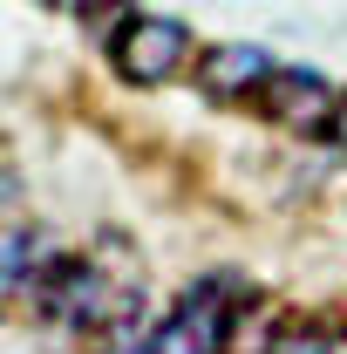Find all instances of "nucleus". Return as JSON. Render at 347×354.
Instances as JSON below:
<instances>
[{
  "label": "nucleus",
  "mask_w": 347,
  "mask_h": 354,
  "mask_svg": "<svg viewBox=\"0 0 347 354\" xmlns=\"http://www.w3.org/2000/svg\"><path fill=\"white\" fill-rule=\"evenodd\" d=\"M116 300H123V286H116L95 259L55 252V266H48L41 286H35V320L62 327V334H88V341H95V334L109 327Z\"/></svg>",
  "instance_id": "nucleus-1"
},
{
  "label": "nucleus",
  "mask_w": 347,
  "mask_h": 354,
  "mask_svg": "<svg viewBox=\"0 0 347 354\" xmlns=\"http://www.w3.org/2000/svg\"><path fill=\"white\" fill-rule=\"evenodd\" d=\"M109 62H116V75L136 88H157L171 82L177 68L191 62V28L171 21V14H136L130 28L109 41Z\"/></svg>",
  "instance_id": "nucleus-2"
},
{
  "label": "nucleus",
  "mask_w": 347,
  "mask_h": 354,
  "mask_svg": "<svg viewBox=\"0 0 347 354\" xmlns=\"http://www.w3.org/2000/svg\"><path fill=\"white\" fill-rule=\"evenodd\" d=\"M272 75H279V62H272L259 41H218V48L198 55V82H205L212 102H245V95L259 102Z\"/></svg>",
  "instance_id": "nucleus-3"
},
{
  "label": "nucleus",
  "mask_w": 347,
  "mask_h": 354,
  "mask_svg": "<svg viewBox=\"0 0 347 354\" xmlns=\"http://www.w3.org/2000/svg\"><path fill=\"white\" fill-rule=\"evenodd\" d=\"M334 88H327V75L320 68H279L272 82H265L259 109L279 123V130H327L334 123Z\"/></svg>",
  "instance_id": "nucleus-4"
},
{
  "label": "nucleus",
  "mask_w": 347,
  "mask_h": 354,
  "mask_svg": "<svg viewBox=\"0 0 347 354\" xmlns=\"http://www.w3.org/2000/svg\"><path fill=\"white\" fill-rule=\"evenodd\" d=\"M55 266V252H48V239L35 232V225H7V259H0V286H7V300H35V286H41V272Z\"/></svg>",
  "instance_id": "nucleus-5"
},
{
  "label": "nucleus",
  "mask_w": 347,
  "mask_h": 354,
  "mask_svg": "<svg viewBox=\"0 0 347 354\" xmlns=\"http://www.w3.org/2000/svg\"><path fill=\"white\" fill-rule=\"evenodd\" d=\"M327 136H334V150H347V88H341V102H334V123H327Z\"/></svg>",
  "instance_id": "nucleus-6"
},
{
  "label": "nucleus",
  "mask_w": 347,
  "mask_h": 354,
  "mask_svg": "<svg viewBox=\"0 0 347 354\" xmlns=\"http://www.w3.org/2000/svg\"><path fill=\"white\" fill-rule=\"evenodd\" d=\"M48 7H62V14H82V21H88V14H95L102 0H48Z\"/></svg>",
  "instance_id": "nucleus-7"
},
{
  "label": "nucleus",
  "mask_w": 347,
  "mask_h": 354,
  "mask_svg": "<svg viewBox=\"0 0 347 354\" xmlns=\"http://www.w3.org/2000/svg\"><path fill=\"white\" fill-rule=\"evenodd\" d=\"M327 354H347V327H341V334H327Z\"/></svg>",
  "instance_id": "nucleus-8"
}]
</instances>
